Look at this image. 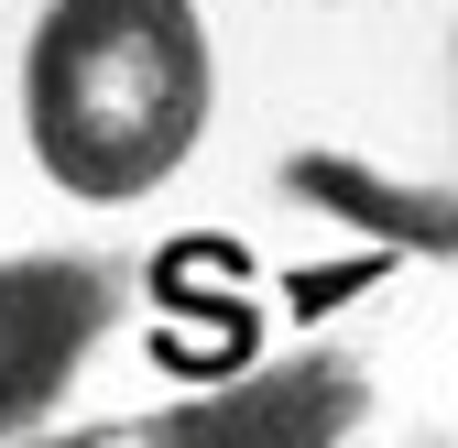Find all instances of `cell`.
<instances>
[{
  "label": "cell",
  "instance_id": "277c9868",
  "mask_svg": "<svg viewBox=\"0 0 458 448\" xmlns=\"http://www.w3.org/2000/svg\"><path fill=\"white\" fill-rule=\"evenodd\" d=\"M284 186L338 208V219H360L371 241H404V252H458V186H393V176H360V164H338V153H295L284 164Z\"/></svg>",
  "mask_w": 458,
  "mask_h": 448
},
{
  "label": "cell",
  "instance_id": "6da1fadb",
  "mask_svg": "<svg viewBox=\"0 0 458 448\" xmlns=\"http://www.w3.org/2000/svg\"><path fill=\"white\" fill-rule=\"evenodd\" d=\"M208 109L218 44L197 0H44L22 33V153L77 208H131L186 176Z\"/></svg>",
  "mask_w": 458,
  "mask_h": 448
},
{
  "label": "cell",
  "instance_id": "5b68a950",
  "mask_svg": "<svg viewBox=\"0 0 458 448\" xmlns=\"http://www.w3.org/2000/svg\"><path fill=\"white\" fill-rule=\"evenodd\" d=\"M33 448H142V426L121 416V426H66V437H33Z\"/></svg>",
  "mask_w": 458,
  "mask_h": 448
},
{
  "label": "cell",
  "instance_id": "3957f363",
  "mask_svg": "<svg viewBox=\"0 0 458 448\" xmlns=\"http://www.w3.org/2000/svg\"><path fill=\"white\" fill-rule=\"evenodd\" d=\"M371 416V383L360 361L338 350H284L262 372H229L208 394L164 405V416H131L142 448H350Z\"/></svg>",
  "mask_w": 458,
  "mask_h": 448
},
{
  "label": "cell",
  "instance_id": "7a4b0ae2",
  "mask_svg": "<svg viewBox=\"0 0 458 448\" xmlns=\"http://www.w3.org/2000/svg\"><path fill=\"white\" fill-rule=\"evenodd\" d=\"M121 273L98 252H12L0 263V448H33L77 372L121 328Z\"/></svg>",
  "mask_w": 458,
  "mask_h": 448
}]
</instances>
